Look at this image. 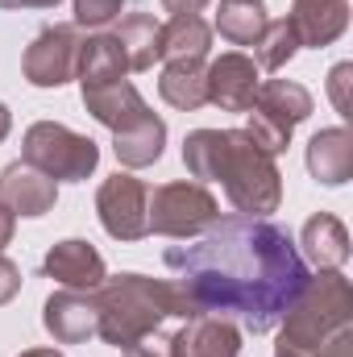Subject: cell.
<instances>
[{"mask_svg": "<svg viewBox=\"0 0 353 357\" xmlns=\"http://www.w3.org/2000/svg\"><path fill=\"white\" fill-rule=\"evenodd\" d=\"M167 266L195 312L237 320L246 333H270L308 287L312 270L291 233L266 216L216 220L200 241L171 245Z\"/></svg>", "mask_w": 353, "mask_h": 357, "instance_id": "cell-1", "label": "cell"}, {"mask_svg": "<svg viewBox=\"0 0 353 357\" xmlns=\"http://www.w3.org/2000/svg\"><path fill=\"white\" fill-rule=\"evenodd\" d=\"M183 162L195 178L225 183V195L237 212L266 216L283 199V175L274 154L246 133V129H195L183 142Z\"/></svg>", "mask_w": 353, "mask_h": 357, "instance_id": "cell-2", "label": "cell"}, {"mask_svg": "<svg viewBox=\"0 0 353 357\" xmlns=\"http://www.w3.org/2000/svg\"><path fill=\"white\" fill-rule=\"evenodd\" d=\"M96 307H100V337L117 349L158 333L163 320H191L200 316L195 303L187 299V291L179 282L167 278H146V274H117V278H104L96 291Z\"/></svg>", "mask_w": 353, "mask_h": 357, "instance_id": "cell-3", "label": "cell"}, {"mask_svg": "<svg viewBox=\"0 0 353 357\" xmlns=\"http://www.w3.org/2000/svg\"><path fill=\"white\" fill-rule=\"evenodd\" d=\"M353 320V287L341 270H320L308 278V287L299 291V299L287 307V316L278 320V345L291 354H316L324 341H333L341 328H350Z\"/></svg>", "mask_w": 353, "mask_h": 357, "instance_id": "cell-4", "label": "cell"}, {"mask_svg": "<svg viewBox=\"0 0 353 357\" xmlns=\"http://www.w3.org/2000/svg\"><path fill=\"white\" fill-rule=\"evenodd\" d=\"M21 158L29 167H38L42 175H50L54 183L67 178V183H80L100 167V146L59 125V121H38L25 129V142H21Z\"/></svg>", "mask_w": 353, "mask_h": 357, "instance_id": "cell-5", "label": "cell"}, {"mask_svg": "<svg viewBox=\"0 0 353 357\" xmlns=\"http://www.w3.org/2000/svg\"><path fill=\"white\" fill-rule=\"evenodd\" d=\"M246 112H250L246 133L266 154H283L291 146L295 125L312 116V96L295 79H266V84H258V96H254V104Z\"/></svg>", "mask_w": 353, "mask_h": 357, "instance_id": "cell-6", "label": "cell"}, {"mask_svg": "<svg viewBox=\"0 0 353 357\" xmlns=\"http://www.w3.org/2000/svg\"><path fill=\"white\" fill-rule=\"evenodd\" d=\"M220 220V208L204 183H163L150 191L146 225L158 237H200Z\"/></svg>", "mask_w": 353, "mask_h": 357, "instance_id": "cell-7", "label": "cell"}, {"mask_svg": "<svg viewBox=\"0 0 353 357\" xmlns=\"http://www.w3.org/2000/svg\"><path fill=\"white\" fill-rule=\"evenodd\" d=\"M146 204H150V187L133 175H117L104 178L100 191H96V212H100V225L108 237L117 241H142L150 233L146 225Z\"/></svg>", "mask_w": 353, "mask_h": 357, "instance_id": "cell-8", "label": "cell"}, {"mask_svg": "<svg viewBox=\"0 0 353 357\" xmlns=\"http://www.w3.org/2000/svg\"><path fill=\"white\" fill-rule=\"evenodd\" d=\"M80 25H46L25 59H21V71L33 88H63L67 79H75V63H80Z\"/></svg>", "mask_w": 353, "mask_h": 357, "instance_id": "cell-9", "label": "cell"}, {"mask_svg": "<svg viewBox=\"0 0 353 357\" xmlns=\"http://www.w3.org/2000/svg\"><path fill=\"white\" fill-rule=\"evenodd\" d=\"M258 84H262L258 67L241 50H229L208 63V104H216L225 112H246L258 96Z\"/></svg>", "mask_w": 353, "mask_h": 357, "instance_id": "cell-10", "label": "cell"}, {"mask_svg": "<svg viewBox=\"0 0 353 357\" xmlns=\"http://www.w3.org/2000/svg\"><path fill=\"white\" fill-rule=\"evenodd\" d=\"M42 324L46 333L59 341V345H80L96 337L100 328V307H96V295L91 291H54L42 307Z\"/></svg>", "mask_w": 353, "mask_h": 357, "instance_id": "cell-11", "label": "cell"}, {"mask_svg": "<svg viewBox=\"0 0 353 357\" xmlns=\"http://www.w3.org/2000/svg\"><path fill=\"white\" fill-rule=\"evenodd\" d=\"M171 357H237L241 354V333L225 316H191L175 337H167Z\"/></svg>", "mask_w": 353, "mask_h": 357, "instance_id": "cell-12", "label": "cell"}, {"mask_svg": "<svg viewBox=\"0 0 353 357\" xmlns=\"http://www.w3.org/2000/svg\"><path fill=\"white\" fill-rule=\"evenodd\" d=\"M54 199H59V183L42 175L38 167H29L25 158L8 162L0 171V204L13 216H46L54 208Z\"/></svg>", "mask_w": 353, "mask_h": 357, "instance_id": "cell-13", "label": "cell"}, {"mask_svg": "<svg viewBox=\"0 0 353 357\" xmlns=\"http://www.w3.org/2000/svg\"><path fill=\"white\" fill-rule=\"evenodd\" d=\"M42 270H46V278L63 282L67 291H96V287L108 278L104 258L96 254V245H91V241H80V237L59 241V245L46 254Z\"/></svg>", "mask_w": 353, "mask_h": 357, "instance_id": "cell-14", "label": "cell"}, {"mask_svg": "<svg viewBox=\"0 0 353 357\" xmlns=\"http://www.w3.org/2000/svg\"><path fill=\"white\" fill-rule=\"evenodd\" d=\"M299 33V46H333L345 25H350V0H295L291 17H287Z\"/></svg>", "mask_w": 353, "mask_h": 357, "instance_id": "cell-15", "label": "cell"}, {"mask_svg": "<svg viewBox=\"0 0 353 357\" xmlns=\"http://www.w3.org/2000/svg\"><path fill=\"white\" fill-rule=\"evenodd\" d=\"M84 108H88L104 129H112V133L129 129L133 121H142V116L150 112V104L142 100V91L133 88L129 79L100 84V88H84Z\"/></svg>", "mask_w": 353, "mask_h": 357, "instance_id": "cell-16", "label": "cell"}, {"mask_svg": "<svg viewBox=\"0 0 353 357\" xmlns=\"http://www.w3.org/2000/svg\"><path fill=\"white\" fill-rule=\"evenodd\" d=\"M308 171L316 183L324 187H341L353 175V137L345 125H333V129H320L312 142H308Z\"/></svg>", "mask_w": 353, "mask_h": 357, "instance_id": "cell-17", "label": "cell"}, {"mask_svg": "<svg viewBox=\"0 0 353 357\" xmlns=\"http://www.w3.org/2000/svg\"><path fill=\"white\" fill-rule=\"evenodd\" d=\"M163 146H167V125H163V116H154V112H146V116L133 121L129 129L112 133L117 162L129 167V171H142V167L158 162V158H163Z\"/></svg>", "mask_w": 353, "mask_h": 357, "instance_id": "cell-18", "label": "cell"}, {"mask_svg": "<svg viewBox=\"0 0 353 357\" xmlns=\"http://www.w3.org/2000/svg\"><path fill=\"white\" fill-rule=\"evenodd\" d=\"M303 258L320 270H341L350 262V229L333 212L312 216L303 225Z\"/></svg>", "mask_w": 353, "mask_h": 357, "instance_id": "cell-19", "label": "cell"}, {"mask_svg": "<svg viewBox=\"0 0 353 357\" xmlns=\"http://www.w3.org/2000/svg\"><path fill=\"white\" fill-rule=\"evenodd\" d=\"M125 71H129V63H125V50L112 33H91L88 42H80V63H75L80 88L117 84V79H125Z\"/></svg>", "mask_w": 353, "mask_h": 357, "instance_id": "cell-20", "label": "cell"}, {"mask_svg": "<svg viewBox=\"0 0 353 357\" xmlns=\"http://www.w3.org/2000/svg\"><path fill=\"white\" fill-rule=\"evenodd\" d=\"M158 96L179 108V112H195L208 104V67L204 59H175L167 63L163 79H158Z\"/></svg>", "mask_w": 353, "mask_h": 357, "instance_id": "cell-21", "label": "cell"}, {"mask_svg": "<svg viewBox=\"0 0 353 357\" xmlns=\"http://www.w3.org/2000/svg\"><path fill=\"white\" fill-rule=\"evenodd\" d=\"M212 46V25L191 13V17H171L163 29H158V54L163 59H204Z\"/></svg>", "mask_w": 353, "mask_h": 357, "instance_id": "cell-22", "label": "cell"}, {"mask_svg": "<svg viewBox=\"0 0 353 357\" xmlns=\"http://www.w3.org/2000/svg\"><path fill=\"white\" fill-rule=\"evenodd\" d=\"M158 21L150 17V13H129L121 25H117V42H121V50H125V63H129V71H150L163 54H158Z\"/></svg>", "mask_w": 353, "mask_h": 357, "instance_id": "cell-23", "label": "cell"}, {"mask_svg": "<svg viewBox=\"0 0 353 357\" xmlns=\"http://www.w3.org/2000/svg\"><path fill=\"white\" fill-rule=\"evenodd\" d=\"M266 4L262 0H220L216 8V33L233 46H254L266 29Z\"/></svg>", "mask_w": 353, "mask_h": 357, "instance_id": "cell-24", "label": "cell"}, {"mask_svg": "<svg viewBox=\"0 0 353 357\" xmlns=\"http://www.w3.org/2000/svg\"><path fill=\"white\" fill-rule=\"evenodd\" d=\"M295 50H299L295 25H291L287 17L266 21V29L258 33V42H254V67H262V71H283V67L295 59Z\"/></svg>", "mask_w": 353, "mask_h": 357, "instance_id": "cell-25", "label": "cell"}, {"mask_svg": "<svg viewBox=\"0 0 353 357\" xmlns=\"http://www.w3.org/2000/svg\"><path fill=\"white\" fill-rule=\"evenodd\" d=\"M129 0H75V25L80 29H104L121 17Z\"/></svg>", "mask_w": 353, "mask_h": 357, "instance_id": "cell-26", "label": "cell"}, {"mask_svg": "<svg viewBox=\"0 0 353 357\" xmlns=\"http://www.w3.org/2000/svg\"><path fill=\"white\" fill-rule=\"evenodd\" d=\"M350 84H353V63H337L333 75H329V96H333V108L341 116H350Z\"/></svg>", "mask_w": 353, "mask_h": 357, "instance_id": "cell-27", "label": "cell"}, {"mask_svg": "<svg viewBox=\"0 0 353 357\" xmlns=\"http://www.w3.org/2000/svg\"><path fill=\"white\" fill-rule=\"evenodd\" d=\"M125 357H171V345H167V337L150 333V337H142V341L125 345Z\"/></svg>", "mask_w": 353, "mask_h": 357, "instance_id": "cell-28", "label": "cell"}, {"mask_svg": "<svg viewBox=\"0 0 353 357\" xmlns=\"http://www.w3.org/2000/svg\"><path fill=\"white\" fill-rule=\"evenodd\" d=\"M17 291H21V270H17L13 258H4V254H0V307H4Z\"/></svg>", "mask_w": 353, "mask_h": 357, "instance_id": "cell-29", "label": "cell"}, {"mask_svg": "<svg viewBox=\"0 0 353 357\" xmlns=\"http://www.w3.org/2000/svg\"><path fill=\"white\" fill-rule=\"evenodd\" d=\"M316 357H353V333L350 328H341L333 341H324V345L316 349Z\"/></svg>", "mask_w": 353, "mask_h": 357, "instance_id": "cell-30", "label": "cell"}, {"mask_svg": "<svg viewBox=\"0 0 353 357\" xmlns=\"http://www.w3.org/2000/svg\"><path fill=\"white\" fill-rule=\"evenodd\" d=\"M208 0H163V8L171 13V17H191V13H200Z\"/></svg>", "mask_w": 353, "mask_h": 357, "instance_id": "cell-31", "label": "cell"}, {"mask_svg": "<svg viewBox=\"0 0 353 357\" xmlns=\"http://www.w3.org/2000/svg\"><path fill=\"white\" fill-rule=\"evenodd\" d=\"M13 229H17V216H13V212H8V208L0 204V250H4L8 241H13Z\"/></svg>", "mask_w": 353, "mask_h": 357, "instance_id": "cell-32", "label": "cell"}, {"mask_svg": "<svg viewBox=\"0 0 353 357\" xmlns=\"http://www.w3.org/2000/svg\"><path fill=\"white\" fill-rule=\"evenodd\" d=\"M59 0H0V8H54Z\"/></svg>", "mask_w": 353, "mask_h": 357, "instance_id": "cell-33", "label": "cell"}, {"mask_svg": "<svg viewBox=\"0 0 353 357\" xmlns=\"http://www.w3.org/2000/svg\"><path fill=\"white\" fill-rule=\"evenodd\" d=\"M8 129H13V112H8V108L0 104V142L8 137Z\"/></svg>", "mask_w": 353, "mask_h": 357, "instance_id": "cell-34", "label": "cell"}, {"mask_svg": "<svg viewBox=\"0 0 353 357\" xmlns=\"http://www.w3.org/2000/svg\"><path fill=\"white\" fill-rule=\"evenodd\" d=\"M21 357H63L59 349H25Z\"/></svg>", "mask_w": 353, "mask_h": 357, "instance_id": "cell-35", "label": "cell"}, {"mask_svg": "<svg viewBox=\"0 0 353 357\" xmlns=\"http://www.w3.org/2000/svg\"><path fill=\"white\" fill-rule=\"evenodd\" d=\"M274 357H308V354H291V349H283V345H274ZM316 357V354H312Z\"/></svg>", "mask_w": 353, "mask_h": 357, "instance_id": "cell-36", "label": "cell"}]
</instances>
